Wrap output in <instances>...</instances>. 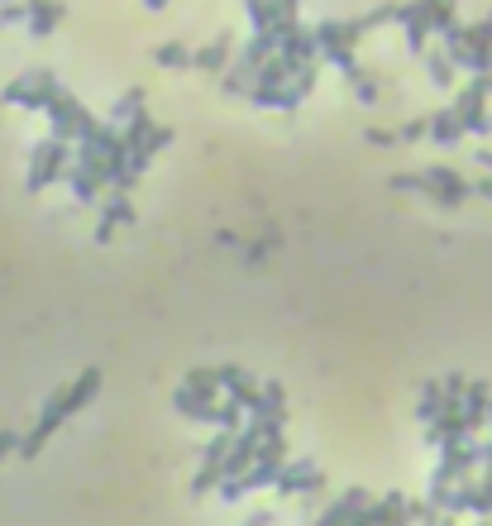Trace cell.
Returning a JSON list of instances; mask_svg holds the SVG:
<instances>
[{"label":"cell","mask_w":492,"mask_h":526,"mask_svg":"<svg viewBox=\"0 0 492 526\" xmlns=\"http://www.w3.org/2000/svg\"><path fill=\"white\" fill-rule=\"evenodd\" d=\"M96 388H101V369H86L77 383H67V388H58V393L48 397V402H43V412H39V421H34V431L20 436V455H24V460H34L43 445L53 440V431H58L72 412H82L86 402L96 397Z\"/></svg>","instance_id":"1"},{"label":"cell","mask_w":492,"mask_h":526,"mask_svg":"<svg viewBox=\"0 0 492 526\" xmlns=\"http://www.w3.org/2000/svg\"><path fill=\"white\" fill-rule=\"evenodd\" d=\"M392 187H397V192H426V197L440 201V206H459L464 197H473V182H469V177L454 173V168H445V163H435V168H426V173L392 177Z\"/></svg>","instance_id":"2"},{"label":"cell","mask_w":492,"mask_h":526,"mask_svg":"<svg viewBox=\"0 0 492 526\" xmlns=\"http://www.w3.org/2000/svg\"><path fill=\"white\" fill-rule=\"evenodd\" d=\"M67 168H72V144L58 139V134H48L43 144H34V154H29V192H43V187H53V182H63Z\"/></svg>","instance_id":"3"},{"label":"cell","mask_w":492,"mask_h":526,"mask_svg":"<svg viewBox=\"0 0 492 526\" xmlns=\"http://www.w3.org/2000/svg\"><path fill=\"white\" fill-rule=\"evenodd\" d=\"M43 115L53 120V134H58V139H67V144L86 139V134H91L96 125H101V120H96V115H91V110H86L82 101H77L72 91H63V87L53 91V101L43 106Z\"/></svg>","instance_id":"4"},{"label":"cell","mask_w":492,"mask_h":526,"mask_svg":"<svg viewBox=\"0 0 492 526\" xmlns=\"http://www.w3.org/2000/svg\"><path fill=\"white\" fill-rule=\"evenodd\" d=\"M53 91H58V77H53V72H24V77H15V82L5 87V101H10V106H24V110H43L53 101Z\"/></svg>","instance_id":"5"},{"label":"cell","mask_w":492,"mask_h":526,"mask_svg":"<svg viewBox=\"0 0 492 526\" xmlns=\"http://www.w3.org/2000/svg\"><path fill=\"white\" fill-rule=\"evenodd\" d=\"M273 488H278L282 498H292V493H306V498H316L325 488V474L316 469L311 460H287L278 469V479H273Z\"/></svg>","instance_id":"6"},{"label":"cell","mask_w":492,"mask_h":526,"mask_svg":"<svg viewBox=\"0 0 492 526\" xmlns=\"http://www.w3.org/2000/svg\"><path fill=\"white\" fill-rule=\"evenodd\" d=\"M368 503H373V498H368L364 488H349V493H340V498H335V503H330L321 517H316V526H349Z\"/></svg>","instance_id":"7"},{"label":"cell","mask_w":492,"mask_h":526,"mask_svg":"<svg viewBox=\"0 0 492 526\" xmlns=\"http://www.w3.org/2000/svg\"><path fill=\"white\" fill-rule=\"evenodd\" d=\"M230 58H235V39H230V34H225V39H215V44L192 48V67H196V72H211V77H220V72L230 67Z\"/></svg>","instance_id":"8"},{"label":"cell","mask_w":492,"mask_h":526,"mask_svg":"<svg viewBox=\"0 0 492 526\" xmlns=\"http://www.w3.org/2000/svg\"><path fill=\"white\" fill-rule=\"evenodd\" d=\"M63 5H58V0H24V24H29V34H53V29H58V24H63Z\"/></svg>","instance_id":"9"},{"label":"cell","mask_w":492,"mask_h":526,"mask_svg":"<svg viewBox=\"0 0 492 526\" xmlns=\"http://www.w3.org/2000/svg\"><path fill=\"white\" fill-rule=\"evenodd\" d=\"M421 58H426V72H430V82H435V87H450V91L459 87V63L450 58V48L430 44Z\"/></svg>","instance_id":"10"},{"label":"cell","mask_w":492,"mask_h":526,"mask_svg":"<svg viewBox=\"0 0 492 526\" xmlns=\"http://www.w3.org/2000/svg\"><path fill=\"white\" fill-rule=\"evenodd\" d=\"M134 206H129V197H120V192H110L106 197V216H101V225H96V240H110L120 225H134Z\"/></svg>","instance_id":"11"},{"label":"cell","mask_w":492,"mask_h":526,"mask_svg":"<svg viewBox=\"0 0 492 526\" xmlns=\"http://www.w3.org/2000/svg\"><path fill=\"white\" fill-rule=\"evenodd\" d=\"M430 139H435V144H459V139H464V125H459V115H454L450 106L430 115Z\"/></svg>","instance_id":"12"},{"label":"cell","mask_w":492,"mask_h":526,"mask_svg":"<svg viewBox=\"0 0 492 526\" xmlns=\"http://www.w3.org/2000/svg\"><path fill=\"white\" fill-rule=\"evenodd\" d=\"M440 412H445V388H440V383H426V393H421V402H416V417L430 426Z\"/></svg>","instance_id":"13"},{"label":"cell","mask_w":492,"mask_h":526,"mask_svg":"<svg viewBox=\"0 0 492 526\" xmlns=\"http://www.w3.org/2000/svg\"><path fill=\"white\" fill-rule=\"evenodd\" d=\"M469 512H478L483 522H492V474H483V479L469 488Z\"/></svg>","instance_id":"14"},{"label":"cell","mask_w":492,"mask_h":526,"mask_svg":"<svg viewBox=\"0 0 492 526\" xmlns=\"http://www.w3.org/2000/svg\"><path fill=\"white\" fill-rule=\"evenodd\" d=\"M158 63L163 67H192V48L187 44H163L158 48Z\"/></svg>","instance_id":"15"},{"label":"cell","mask_w":492,"mask_h":526,"mask_svg":"<svg viewBox=\"0 0 492 526\" xmlns=\"http://www.w3.org/2000/svg\"><path fill=\"white\" fill-rule=\"evenodd\" d=\"M5 455H20V431H0V460Z\"/></svg>","instance_id":"16"},{"label":"cell","mask_w":492,"mask_h":526,"mask_svg":"<svg viewBox=\"0 0 492 526\" xmlns=\"http://www.w3.org/2000/svg\"><path fill=\"white\" fill-rule=\"evenodd\" d=\"M421 526H454V512H440V507H430V517Z\"/></svg>","instance_id":"17"},{"label":"cell","mask_w":492,"mask_h":526,"mask_svg":"<svg viewBox=\"0 0 492 526\" xmlns=\"http://www.w3.org/2000/svg\"><path fill=\"white\" fill-rule=\"evenodd\" d=\"M397 139V130H368V144H392Z\"/></svg>","instance_id":"18"},{"label":"cell","mask_w":492,"mask_h":526,"mask_svg":"<svg viewBox=\"0 0 492 526\" xmlns=\"http://www.w3.org/2000/svg\"><path fill=\"white\" fill-rule=\"evenodd\" d=\"M349 526H373V517H368V507H364V512H359V517H354Z\"/></svg>","instance_id":"19"},{"label":"cell","mask_w":492,"mask_h":526,"mask_svg":"<svg viewBox=\"0 0 492 526\" xmlns=\"http://www.w3.org/2000/svg\"><path fill=\"white\" fill-rule=\"evenodd\" d=\"M483 526H492V522H483Z\"/></svg>","instance_id":"20"}]
</instances>
